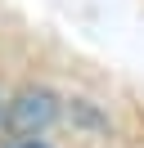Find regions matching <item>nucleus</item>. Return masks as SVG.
I'll use <instances>...</instances> for the list:
<instances>
[{"label":"nucleus","instance_id":"nucleus-1","mask_svg":"<svg viewBox=\"0 0 144 148\" xmlns=\"http://www.w3.org/2000/svg\"><path fill=\"white\" fill-rule=\"evenodd\" d=\"M54 112H59V99H54L50 90H23L14 99V108H9V126H14L18 135H32V130L50 126Z\"/></svg>","mask_w":144,"mask_h":148},{"label":"nucleus","instance_id":"nucleus-2","mask_svg":"<svg viewBox=\"0 0 144 148\" xmlns=\"http://www.w3.org/2000/svg\"><path fill=\"white\" fill-rule=\"evenodd\" d=\"M18 148H50V144H41V139H23Z\"/></svg>","mask_w":144,"mask_h":148}]
</instances>
